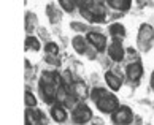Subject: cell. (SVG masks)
<instances>
[{
    "mask_svg": "<svg viewBox=\"0 0 154 125\" xmlns=\"http://www.w3.org/2000/svg\"><path fill=\"white\" fill-rule=\"evenodd\" d=\"M152 37H154V32H152V27L151 25H141L140 29V33H138V44L141 49H148L149 48V44L152 41Z\"/></svg>",
    "mask_w": 154,
    "mask_h": 125,
    "instance_id": "3",
    "label": "cell"
},
{
    "mask_svg": "<svg viewBox=\"0 0 154 125\" xmlns=\"http://www.w3.org/2000/svg\"><path fill=\"white\" fill-rule=\"evenodd\" d=\"M108 54H110V57H111L113 60L121 62V60L124 59V49H122V46H121V43L115 40V41L111 43L110 49H108Z\"/></svg>",
    "mask_w": 154,
    "mask_h": 125,
    "instance_id": "8",
    "label": "cell"
},
{
    "mask_svg": "<svg viewBox=\"0 0 154 125\" xmlns=\"http://www.w3.org/2000/svg\"><path fill=\"white\" fill-rule=\"evenodd\" d=\"M51 114H53V119H54L56 122H64L65 119H67V111L60 105L54 106L53 109H51Z\"/></svg>",
    "mask_w": 154,
    "mask_h": 125,
    "instance_id": "11",
    "label": "cell"
},
{
    "mask_svg": "<svg viewBox=\"0 0 154 125\" xmlns=\"http://www.w3.org/2000/svg\"><path fill=\"white\" fill-rule=\"evenodd\" d=\"M105 81L106 84L110 86L111 90H119V87H121V84H122V79L119 75H115L113 71H108L106 75H105Z\"/></svg>",
    "mask_w": 154,
    "mask_h": 125,
    "instance_id": "9",
    "label": "cell"
},
{
    "mask_svg": "<svg viewBox=\"0 0 154 125\" xmlns=\"http://www.w3.org/2000/svg\"><path fill=\"white\" fill-rule=\"evenodd\" d=\"M26 122H29V124H40V122H45V121H43V116H42V112H40V111H27Z\"/></svg>",
    "mask_w": 154,
    "mask_h": 125,
    "instance_id": "13",
    "label": "cell"
},
{
    "mask_svg": "<svg viewBox=\"0 0 154 125\" xmlns=\"http://www.w3.org/2000/svg\"><path fill=\"white\" fill-rule=\"evenodd\" d=\"M40 87H42V94L45 97L46 101H51L54 98H57V87L56 84H49V82H40Z\"/></svg>",
    "mask_w": 154,
    "mask_h": 125,
    "instance_id": "5",
    "label": "cell"
},
{
    "mask_svg": "<svg viewBox=\"0 0 154 125\" xmlns=\"http://www.w3.org/2000/svg\"><path fill=\"white\" fill-rule=\"evenodd\" d=\"M151 87H152V90H154V73H152V76H151Z\"/></svg>",
    "mask_w": 154,
    "mask_h": 125,
    "instance_id": "22",
    "label": "cell"
},
{
    "mask_svg": "<svg viewBox=\"0 0 154 125\" xmlns=\"http://www.w3.org/2000/svg\"><path fill=\"white\" fill-rule=\"evenodd\" d=\"M48 16H49V19L53 22H59L60 21V13L54 7H51V5L48 7Z\"/></svg>",
    "mask_w": 154,
    "mask_h": 125,
    "instance_id": "17",
    "label": "cell"
},
{
    "mask_svg": "<svg viewBox=\"0 0 154 125\" xmlns=\"http://www.w3.org/2000/svg\"><path fill=\"white\" fill-rule=\"evenodd\" d=\"M59 3L65 11H73L75 8V0H59Z\"/></svg>",
    "mask_w": 154,
    "mask_h": 125,
    "instance_id": "18",
    "label": "cell"
},
{
    "mask_svg": "<svg viewBox=\"0 0 154 125\" xmlns=\"http://www.w3.org/2000/svg\"><path fill=\"white\" fill-rule=\"evenodd\" d=\"M108 3L116 10H127L130 7V0H108Z\"/></svg>",
    "mask_w": 154,
    "mask_h": 125,
    "instance_id": "15",
    "label": "cell"
},
{
    "mask_svg": "<svg viewBox=\"0 0 154 125\" xmlns=\"http://www.w3.org/2000/svg\"><path fill=\"white\" fill-rule=\"evenodd\" d=\"M88 41L91 44H94L95 49L99 51H103L105 44H106V38L102 35V33H97V32H89L88 33Z\"/></svg>",
    "mask_w": 154,
    "mask_h": 125,
    "instance_id": "6",
    "label": "cell"
},
{
    "mask_svg": "<svg viewBox=\"0 0 154 125\" xmlns=\"http://www.w3.org/2000/svg\"><path fill=\"white\" fill-rule=\"evenodd\" d=\"M26 49L27 51H38L40 49V41L33 37H29L26 40Z\"/></svg>",
    "mask_w": 154,
    "mask_h": 125,
    "instance_id": "16",
    "label": "cell"
},
{
    "mask_svg": "<svg viewBox=\"0 0 154 125\" xmlns=\"http://www.w3.org/2000/svg\"><path fill=\"white\" fill-rule=\"evenodd\" d=\"M92 100L97 103V108L102 111V112H115L118 108H119V101L115 95L108 94L106 90H102V89H95L92 94Z\"/></svg>",
    "mask_w": 154,
    "mask_h": 125,
    "instance_id": "1",
    "label": "cell"
},
{
    "mask_svg": "<svg viewBox=\"0 0 154 125\" xmlns=\"http://www.w3.org/2000/svg\"><path fill=\"white\" fill-rule=\"evenodd\" d=\"M73 48L78 54H84L88 51V46H86V40L83 37H75L73 38Z\"/></svg>",
    "mask_w": 154,
    "mask_h": 125,
    "instance_id": "12",
    "label": "cell"
},
{
    "mask_svg": "<svg viewBox=\"0 0 154 125\" xmlns=\"http://www.w3.org/2000/svg\"><path fill=\"white\" fill-rule=\"evenodd\" d=\"M143 75V68L138 62H135V64H130L127 67V76L129 79H132V81H137V79H140V76Z\"/></svg>",
    "mask_w": 154,
    "mask_h": 125,
    "instance_id": "10",
    "label": "cell"
},
{
    "mask_svg": "<svg viewBox=\"0 0 154 125\" xmlns=\"http://www.w3.org/2000/svg\"><path fill=\"white\" fill-rule=\"evenodd\" d=\"M111 121L115 124H129L132 122V111L127 106H119L118 109L113 112Z\"/></svg>",
    "mask_w": 154,
    "mask_h": 125,
    "instance_id": "4",
    "label": "cell"
},
{
    "mask_svg": "<svg viewBox=\"0 0 154 125\" xmlns=\"http://www.w3.org/2000/svg\"><path fill=\"white\" fill-rule=\"evenodd\" d=\"M110 33L115 37V40H116V38H118V40H122L124 35H125V30H124V27H122L121 24H113V25L110 27Z\"/></svg>",
    "mask_w": 154,
    "mask_h": 125,
    "instance_id": "14",
    "label": "cell"
},
{
    "mask_svg": "<svg viewBox=\"0 0 154 125\" xmlns=\"http://www.w3.org/2000/svg\"><path fill=\"white\" fill-rule=\"evenodd\" d=\"M27 16H29V19H30V21H27V19H26V24H27V25H26V29L29 30V32H32L33 24H35V16H33V14H27Z\"/></svg>",
    "mask_w": 154,
    "mask_h": 125,
    "instance_id": "21",
    "label": "cell"
},
{
    "mask_svg": "<svg viewBox=\"0 0 154 125\" xmlns=\"http://www.w3.org/2000/svg\"><path fill=\"white\" fill-rule=\"evenodd\" d=\"M26 105H27V106H30V108H33V106L37 105L35 97H33L30 92H26Z\"/></svg>",
    "mask_w": 154,
    "mask_h": 125,
    "instance_id": "20",
    "label": "cell"
},
{
    "mask_svg": "<svg viewBox=\"0 0 154 125\" xmlns=\"http://www.w3.org/2000/svg\"><path fill=\"white\" fill-rule=\"evenodd\" d=\"M70 92L73 94V97H76V100H84L88 97V87L84 82H73L70 86Z\"/></svg>",
    "mask_w": 154,
    "mask_h": 125,
    "instance_id": "7",
    "label": "cell"
},
{
    "mask_svg": "<svg viewBox=\"0 0 154 125\" xmlns=\"http://www.w3.org/2000/svg\"><path fill=\"white\" fill-rule=\"evenodd\" d=\"M45 49H46L48 54H53V55H57V52H59V48L56 43H48L46 46H45Z\"/></svg>",
    "mask_w": 154,
    "mask_h": 125,
    "instance_id": "19",
    "label": "cell"
},
{
    "mask_svg": "<svg viewBox=\"0 0 154 125\" xmlns=\"http://www.w3.org/2000/svg\"><path fill=\"white\" fill-rule=\"evenodd\" d=\"M92 119V111L86 105H78L73 109V122L75 124H84Z\"/></svg>",
    "mask_w": 154,
    "mask_h": 125,
    "instance_id": "2",
    "label": "cell"
}]
</instances>
